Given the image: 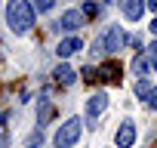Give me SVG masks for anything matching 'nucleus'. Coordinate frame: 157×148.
Listing matches in <instances>:
<instances>
[{"label": "nucleus", "mask_w": 157, "mask_h": 148, "mask_svg": "<svg viewBox=\"0 0 157 148\" xmlns=\"http://www.w3.org/2000/svg\"><path fill=\"white\" fill-rule=\"evenodd\" d=\"M6 25L13 34H28L34 28V6L28 0H10L6 3Z\"/></svg>", "instance_id": "obj_1"}, {"label": "nucleus", "mask_w": 157, "mask_h": 148, "mask_svg": "<svg viewBox=\"0 0 157 148\" xmlns=\"http://www.w3.org/2000/svg\"><path fill=\"white\" fill-rule=\"evenodd\" d=\"M80 133H83V123H80V117H68L59 130H56V148H71V145H77V139H80Z\"/></svg>", "instance_id": "obj_2"}, {"label": "nucleus", "mask_w": 157, "mask_h": 148, "mask_svg": "<svg viewBox=\"0 0 157 148\" xmlns=\"http://www.w3.org/2000/svg\"><path fill=\"white\" fill-rule=\"evenodd\" d=\"M123 43H126V31L120 28V25H114V28H108L105 31V37H102V49L105 53H117V49H123Z\"/></svg>", "instance_id": "obj_3"}, {"label": "nucleus", "mask_w": 157, "mask_h": 148, "mask_svg": "<svg viewBox=\"0 0 157 148\" xmlns=\"http://www.w3.org/2000/svg\"><path fill=\"white\" fill-rule=\"evenodd\" d=\"M132 142H136V123H132V120H123V123L117 127L114 145H117V148H132Z\"/></svg>", "instance_id": "obj_4"}, {"label": "nucleus", "mask_w": 157, "mask_h": 148, "mask_svg": "<svg viewBox=\"0 0 157 148\" xmlns=\"http://www.w3.org/2000/svg\"><path fill=\"white\" fill-rule=\"evenodd\" d=\"M105 108H108V96H105V93L90 96V99H86V120H96Z\"/></svg>", "instance_id": "obj_5"}, {"label": "nucleus", "mask_w": 157, "mask_h": 148, "mask_svg": "<svg viewBox=\"0 0 157 148\" xmlns=\"http://www.w3.org/2000/svg\"><path fill=\"white\" fill-rule=\"evenodd\" d=\"M80 25H83V13H80V10H68V13L59 19V28H62V31H68V34H74Z\"/></svg>", "instance_id": "obj_6"}, {"label": "nucleus", "mask_w": 157, "mask_h": 148, "mask_svg": "<svg viewBox=\"0 0 157 148\" xmlns=\"http://www.w3.org/2000/svg\"><path fill=\"white\" fill-rule=\"evenodd\" d=\"M80 49H83V40H80V37H62V40H59V46H56L59 59H68V56L80 53Z\"/></svg>", "instance_id": "obj_7"}, {"label": "nucleus", "mask_w": 157, "mask_h": 148, "mask_svg": "<svg viewBox=\"0 0 157 148\" xmlns=\"http://www.w3.org/2000/svg\"><path fill=\"white\" fill-rule=\"evenodd\" d=\"M145 6H148V0H126V3H123V16L129 22H139L142 13H145Z\"/></svg>", "instance_id": "obj_8"}, {"label": "nucleus", "mask_w": 157, "mask_h": 148, "mask_svg": "<svg viewBox=\"0 0 157 148\" xmlns=\"http://www.w3.org/2000/svg\"><path fill=\"white\" fill-rule=\"evenodd\" d=\"M52 74H56V84H62V87H71V84L77 80V71H74L71 65H65V62H62Z\"/></svg>", "instance_id": "obj_9"}, {"label": "nucleus", "mask_w": 157, "mask_h": 148, "mask_svg": "<svg viewBox=\"0 0 157 148\" xmlns=\"http://www.w3.org/2000/svg\"><path fill=\"white\" fill-rule=\"evenodd\" d=\"M96 74H99L102 80H117V74H120V68H117V62H114V65L108 62V65H102V68H99Z\"/></svg>", "instance_id": "obj_10"}, {"label": "nucleus", "mask_w": 157, "mask_h": 148, "mask_svg": "<svg viewBox=\"0 0 157 148\" xmlns=\"http://www.w3.org/2000/svg\"><path fill=\"white\" fill-rule=\"evenodd\" d=\"M145 62H148V65H151V68L157 71V40H154V43H151V46L145 49Z\"/></svg>", "instance_id": "obj_11"}, {"label": "nucleus", "mask_w": 157, "mask_h": 148, "mask_svg": "<svg viewBox=\"0 0 157 148\" xmlns=\"http://www.w3.org/2000/svg\"><path fill=\"white\" fill-rule=\"evenodd\" d=\"M132 71H136V74H139V77H145V71H148V62H145V59H139V56H136V62H132Z\"/></svg>", "instance_id": "obj_12"}, {"label": "nucleus", "mask_w": 157, "mask_h": 148, "mask_svg": "<svg viewBox=\"0 0 157 148\" xmlns=\"http://www.w3.org/2000/svg\"><path fill=\"white\" fill-rule=\"evenodd\" d=\"M56 6V0H34V10H40V13H49Z\"/></svg>", "instance_id": "obj_13"}, {"label": "nucleus", "mask_w": 157, "mask_h": 148, "mask_svg": "<svg viewBox=\"0 0 157 148\" xmlns=\"http://www.w3.org/2000/svg\"><path fill=\"white\" fill-rule=\"evenodd\" d=\"M148 93H151V87H148L145 80H139V84H136V96H139V99H148Z\"/></svg>", "instance_id": "obj_14"}, {"label": "nucleus", "mask_w": 157, "mask_h": 148, "mask_svg": "<svg viewBox=\"0 0 157 148\" xmlns=\"http://www.w3.org/2000/svg\"><path fill=\"white\" fill-rule=\"evenodd\" d=\"M148 108H154V111H157V87L148 93Z\"/></svg>", "instance_id": "obj_15"}, {"label": "nucleus", "mask_w": 157, "mask_h": 148, "mask_svg": "<svg viewBox=\"0 0 157 148\" xmlns=\"http://www.w3.org/2000/svg\"><path fill=\"white\" fill-rule=\"evenodd\" d=\"M148 6H151V10H154V13H157V0H148Z\"/></svg>", "instance_id": "obj_16"}, {"label": "nucleus", "mask_w": 157, "mask_h": 148, "mask_svg": "<svg viewBox=\"0 0 157 148\" xmlns=\"http://www.w3.org/2000/svg\"><path fill=\"white\" fill-rule=\"evenodd\" d=\"M151 31H154V34H157V19H154V22H151Z\"/></svg>", "instance_id": "obj_17"}]
</instances>
